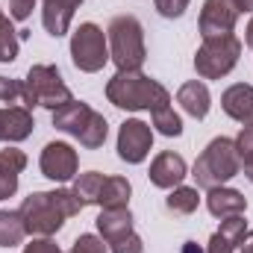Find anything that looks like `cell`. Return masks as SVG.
Returning <instances> with one entry per match:
<instances>
[{
	"label": "cell",
	"instance_id": "obj_1",
	"mask_svg": "<svg viewBox=\"0 0 253 253\" xmlns=\"http://www.w3.org/2000/svg\"><path fill=\"white\" fill-rule=\"evenodd\" d=\"M83 203L80 197L71 189H56V191H36L30 197H24L21 203V221H24V230L30 236H39V239H50L53 233L62 230V224L68 218L80 215Z\"/></svg>",
	"mask_w": 253,
	"mask_h": 253
},
{
	"label": "cell",
	"instance_id": "obj_2",
	"mask_svg": "<svg viewBox=\"0 0 253 253\" xmlns=\"http://www.w3.org/2000/svg\"><path fill=\"white\" fill-rule=\"evenodd\" d=\"M106 97L112 106L126 109V112H138V109H165L171 103V94L162 83L144 77L141 71H118L109 83H106Z\"/></svg>",
	"mask_w": 253,
	"mask_h": 253
},
{
	"label": "cell",
	"instance_id": "obj_3",
	"mask_svg": "<svg viewBox=\"0 0 253 253\" xmlns=\"http://www.w3.org/2000/svg\"><path fill=\"white\" fill-rule=\"evenodd\" d=\"M242 171V162H239V150H236V141L233 138H212L206 144V150L197 156L194 162V183L197 189H218L224 186L227 180H233L236 174Z\"/></svg>",
	"mask_w": 253,
	"mask_h": 253
},
{
	"label": "cell",
	"instance_id": "obj_4",
	"mask_svg": "<svg viewBox=\"0 0 253 253\" xmlns=\"http://www.w3.org/2000/svg\"><path fill=\"white\" fill-rule=\"evenodd\" d=\"M71 88L62 83V74L56 65H33L27 80H21V103L24 109L33 106H44L50 112H56L59 106L71 103Z\"/></svg>",
	"mask_w": 253,
	"mask_h": 253
},
{
	"label": "cell",
	"instance_id": "obj_5",
	"mask_svg": "<svg viewBox=\"0 0 253 253\" xmlns=\"http://www.w3.org/2000/svg\"><path fill=\"white\" fill-rule=\"evenodd\" d=\"M53 126L62 129V132H68V135H74V138H77L83 147H88V150L103 147V141H106V135H109L106 118H103L100 112H94L88 103H80V100H71V103L59 106V109L53 112Z\"/></svg>",
	"mask_w": 253,
	"mask_h": 253
},
{
	"label": "cell",
	"instance_id": "obj_6",
	"mask_svg": "<svg viewBox=\"0 0 253 253\" xmlns=\"http://www.w3.org/2000/svg\"><path fill=\"white\" fill-rule=\"evenodd\" d=\"M106 42H109V59L118 65V71H141L147 50H144V30L138 18L132 15L112 18L106 30Z\"/></svg>",
	"mask_w": 253,
	"mask_h": 253
},
{
	"label": "cell",
	"instance_id": "obj_7",
	"mask_svg": "<svg viewBox=\"0 0 253 253\" xmlns=\"http://www.w3.org/2000/svg\"><path fill=\"white\" fill-rule=\"evenodd\" d=\"M242 53V42L236 36H218V39H203L197 56H194V68L203 80H221L227 77Z\"/></svg>",
	"mask_w": 253,
	"mask_h": 253
},
{
	"label": "cell",
	"instance_id": "obj_8",
	"mask_svg": "<svg viewBox=\"0 0 253 253\" xmlns=\"http://www.w3.org/2000/svg\"><path fill=\"white\" fill-rule=\"evenodd\" d=\"M71 59L80 71L97 74L103 65L109 62V42L106 33L97 24H80V30L71 36Z\"/></svg>",
	"mask_w": 253,
	"mask_h": 253
},
{
	"label": "cell",
	"instance_id": "obj_9",
	"mask_svg": "<svg viewBox=\"0 0 253 253\" xmlns=\"http://www.w3.org/2000/svg\"><path fill=\"white\" fill-rule=\"evenodd\" d=\"M150 147H153V129H150V124H144L138 118H129V121L121 124V129H118V156L124 162H129V165L144 162Z\"/></svg>",
	"mask_w": 253,
	"mask_h": 253
},
{
	"label": "cell",
	"instance_id": "obj_10",
	"mask_svg": "<svg viewBox=\"0 0 253 253\" xmlns=\"http://www.w3.org/2000/svg\"><path fill=\"white\" fill-rule=\"evenodd\" d=\"M236 21H239V9L233 6V0H206L200 9V36L203 39L233 36Z\"/></svg>",
	"mask_w": 253,
	"mask_h": 253
},
{
	"label": "cell",
	"instance_id": "obj_11",
	"mask_svg": "<svg viewBox=\"0 0 253 253\" xmlns=\"http://www.w3.org/2000/svg\"><path fill=\"white\" fill-rule=\"evenodd\" d=\"M42 174L53 183H68L74 174H77V150L65 141H50L44 150H42Z\"/></svg>",
	"mask_w": 253,
	"mask_h": 253
},
{
	"label": "cell",
	"instance_id": "obj_12",
	"mask_svg": "<svg viewBox=\"0 0 253 253\" xmlns=\"http://www.w3.org/2000/svg\"><path fill=\"white\" fill-rule=\"evenodd\" d=\"M186 174H189L186 159H183L180 153H171V150L159 153V156L150 162V171H147V177H150V183H153L156 189H177V186L186 180Z\"/></svg>",
	"mask_w": 253,
	"mask_h": 253
},
{
	"label": "cell",
	"instance_id": "obj_13",
	"mask_svg": "<svg viewBox=\"0 0 253 253\" xmlns=\"http://www.w3.org/2000/svg\"><path fill=\"white\" fill-rule=\"evenodd\" d=\"M44 9H42V24L44 30L53 36V39H62L74 21V9L83 3V0H42Z\"/></svg>",
	"mask_w": 253,
	"mask_h": 253
},
{
	"label": "cell",
	"instance_id": "obj_14",
	"mask_svg": "<svg viewBox=\"0 0 253 253\" xmlns=\"http://www.w3.org/2000/svg\"><path fill=\"white\" fill-rule=\"evenodd\" d=\"M221 106L224 112L239 121V124H253V85L236 83L221 94Z\"/></svg>",
	"mask_w": 253,
	"mask_h": 253
},
{
	"label": "cell",
	"instance_id": "obj_15",
	"mask_svg": "<svg viewBox=\"0 0 253 253\" xmlns=\"http://www.w3.org/2000/svg\"><path fill=\"white\" fill-rule=\"evenodd\" d=\"M33 115L24 106H6L0 109V141H24L33 132Z\"/></svg>",
	"mask_w": 253,
	"mask_h": 253
},
{
	"label": "cell",
	"instance_id": "obj_16",
	"mask_svg": "<svg viewBox=\"0 0 253 253\" xmlns=\"http://www.w3.org/2000/svg\"><path fill=\"white\" fill-rule=\"evenodd\" d=\"M206 209L215 218H233V215H245L248 200L242 191L218 186V189H209V194H206Z\"/></svg>",
	"mask_w": 253,
	"mask_h": 253
},
{
	"label": "cell",
	"instance_id": "obj_17",
	"mask_svg": "<svg viewBox=\"0 0 253 253\" xmlns=\"http://www.w3.org/2000/svg\"><path fill=\"white\" fill-rule=\"evenodd\" d=\"M27 168V153L24 150H0V200L12 197L18 191V177Z\"/></svg>",
	"mask_w": 253,
	"mask_h": 253
},
{
	"label": "cell",
	"instance_id": "obj_18",
	"mask_svg": "<svg viewBox=\"0 0 253 253\" xmlns=\"http://www.w3.org/2000/svg\"><path fill=\"white\" fill-rule=\"evenodd\" d=\"M177 103L189 112L191 118H206L209 115V106H212V97H209V88L200 83V80H189L180 85L177 91Z\"/></svg>",
	"mask_w": 253,
	"mask_h": 253
},
{
	"label": "cell",
	"instance_id": "obj_19",
	"mask_svg": "<svg viewBox=\"0 0 253 253\" xmlns=\"http://www.w3.org/2000/svg\"><path fill=\"white\" fill-rule=\"evenodd\" d=\"M94 224H97V233H100V239H103L106 245L115 242V239H121V236H126V233H132V215H129L126 206L103 209Z\"/></svg>",
	"mask_w": 253,
	"mask_h": 253
},
{
	"label": "cell",
	"instance_id": "obj_20",
	"mask_svg": "<svg viewBox=\"0 0 253 253\" xmlns=\"http://www.w3.org/2000/svg\"><path fill=\"white\" fill-rule=\"evenodd\" d=\"M129 194H132V186H129L126 177H106L103 180V189H100V197H97V206L100 209L126 206L129 203Z\"/></svg>",
	"mask_w": 253,
	"mask_h": 253
},
{
	"label": "cell",
	"instance_id": "obj_21",
	"mask_svg": "<svg viewBox=\"0 0 253 253\" xmlns=\"http://www.w3.org/2000/svg\"><path fill=\"white\" fill-rule=\"evenodd\" d=\"M24 236H27V230H24L21 212L0 209V248H15L24 242Z\"/></svg>",
	"mask_w": 253,
	"mask_h": 253
},
{
	"label": "cell",
	"instance_id": "obj_22",
	"mask_svg": "<svg viewBox=\"0 0 253 253\" xmlns=\"http://www.w3.org/2000/svg\"><path fill=\"white\" fill-rule=\"evenodd\" d=\"M103 174H97V171H85V174H80L77 180H74V194L80 197V203L83 206H88V203H94L97 206V197H100V189H103Z\"/></svg>",
	"mask_w": 253,
	"mask_h": 253
},
{
	"label": "cell",
	"instance_id": "obj_23",
	"mask_svg": "<svg viewBox=\"0 0 253 253\" xmlns=\"http://www.w3.org/2000/svg\"><path fill=\"white\" fill-rule=\"evenodd\" d=\"M197 203H200V194H197V189H191V186H177V189L168 194V200H165L168 212H174V215H191L197 209Z\"/></svg>",
	"mask_w": 253,
	"mask_h": 253
},
{
	"label": "cell",
	"instance_id": "obj_24",
	"mask_svg": "<svg viewBox=\"0 0 253 253\" xmlns=\"http://www.w3.org/2000/svg\"><path fill=\"white\" fill-rule=\"evenodd\" d=\"M15 59H18V30L0 12V62H15Z\"/></svg>",
	"mask_w": 253,
	"mask_h": 253
},
{
	"label": "cell",
	"instance_id": "obj_25",
	"mask_svg": "<svg viewBox=\"0 0 253 253\" xmlns=\"http://www.w3.org/2000/svg\"><path fill=\"white\" fill-rule=\"evenodd\" d=\"M153 115V126L162 132V135H180L183 132V121H180V115L171 109V106H165V109H156V112H150Z\"/></svg>",
	"mask_w": 253,
	"mask_h": 253
},
{
	"label": "cell",
	"instance_id": "obj_26",
	"mask_svg": "<svg viewBox=\"0 0 253 253\" xmlns=\"http://www.w3.org/2000/svg\"><path fill=\"white\" fill-rule=\"evenodd\" d=\"M233 248H239L242 245V239L248 236V221H245V215H233V218H221V230H218Z\"/></svg>",
	"mask_w": 253,
	"mask_h": 253
},
{
	"label": "cell",
	"instance_id": "obj_27",
	"mask_svg": "<svg viewBox=\"0 0 253 253\" xmlns=\"http://www.w3.org/2000/svg\"><path fill=\"white\" fill-rule=\"evenodd\" d=\"M233 141H236V150H239V162H242V165L253 162V124L242 126V132H239Z\"/></svg>",
	"mask_w": 253,
	"mask_h": 253
},
{
	"label": "cell",
	"instance_id": "obj_28",
	"mask_svg": "<svg viewBox=\"0 0 253 253\" xmlns=\"http://www.w3.org/2000/svg\"><path fill=\"white\" fill-rule=\"evenodd\" d=\"M68 253H106V245H103V239H97L91 233H83Z\"/></svg>",
	"mask_w": 253,
	"mask_h": 253
},
{
	"label": "cell",
	"instance_id": "obj_29",
	"mask_svg": "<svg viewBox=\"0 0 253 253\" xmlns=\"http://www.w3.org/2000/svg\"><path fill=\"white\" fill-rule=\"evenodd\" d=\"M109 248H112V253H144V245H141V239L135 233H126L121 239L109 242Z\"/></svg>",
	"mask_w": 253,
	"mask_h": 253
},
{
	"label": "cell",
	"instance_id": "obj_30",
	"mask_svg": "<svg viewBox=\"0 0 253 253\" xmlns=\"http://www.w3.org/2000/svg\"><path fill=\"white\" fill-rule=\"evenodd\" d=\"M0 100L3 103H18L21 100V80L0 77Z\"/></svg>",
	"mask_w": 253,
	"mask_h": 253
},
{
	"label": "cell",
	"instance_id": "obj_31",
	"mask_svg": "<svg viewBox=\"0 0 253 253\" xmlns=\"http://www.w3.org/2000/svg\"><path fill=\"white\" fill-rule=\"evenodd\" d=\"M156 9L162 18H180L189 9V0H156Z\"/></svg>",
	"mask_w": 253,
	"mask_h": 253
},
{
	"label": "cell",
	"instance_id": "obj_32",
	"mask_svg": "<svg viewBox=\"0 0 253 253\" xmlns=\"http://www.w3.org/2000/svg\"><path fill=\"white\" fill-rule=\"evenodd\" d=\"M36 9V0H9V15L15 21H27Z\"/></svg>",
	"mask_w": 253,
	"mask_h": 253
},
{
	"label": "cell",
	"instance_id": "obj_33",
	"mask_svg": "<svg viewBox=\"0 0 253 253\" xmlns=\"http://www.w3.org/2000/svg\"><path fill=\"white\" fill-rule=\"evenodd\" d=\"M24 253H62V251H59V245L50 242V239H33V242L24 248Z\"/></svg>",
	"mask_w": 253,
	"mask_h": 253
},
{
	"label": "cell",
	"instance_id": "obj_34",
	"mask_svg": "<svg viewBox=\"0 0 253 253\" xmlns=\"http://www.w3.org/2000/svg\"><path fill=\"white\" fill-rule=\"evenodd\" d=\"M236 248L221 236V233H212V239H209V248H206V253H233Z\"/></svg>",
	"mask_w": 253,
	"mask_h": 253
},
{
	"label": "cell",
	"instance_id": "obj_35",
	"mask_svg": "<svg viewBox=\"0 0 253 253\" xmlns=\"http://www.w3.org/2000/svg\"><path fill=\"white\" fill-rule=\"evenodd\" d=\"M239 248H242V253H253V230L242 239V245H239Z\"/></svg>",
	"mask_w": 253,
	"mask_h": 253
},
{
	"label": "cell",
	"instance_id": "obj_36",
	"mask_svg": "<svg viewBox=\"0 0 253 253\" xmlns=\"http://www.w3.org/2000/svg\"><path fill=\"white\" fill-rule=\"evenodd\" d=\"M233 6L239 12H253V0H233Z\"/></svg>",
	"mask_w": 253,
	"mask_h": 253
},
{
	"label": "cell",
	"instance_id": "obj_37",
	"mask_svg": "<svg viewBox=\"0 0 253 253\" xmlns=\"http://www.w3.org/2000/svg\"><path fill=\"white\" fill-rule=\"evenodd\" d=\"M183 253H203V251L197 248V242H186V245H183Z\"/></svg>",
	"mask_w": 253,
	"mask_h": 253
},
{
	"label": "cell",
	"instance_id": "obj_38",
	"mask_svg": "<svg viewBox=\"0 0 253 253\" xmlns=\"http://www.w3.org/2000/svg\"><path fill=\"white\" fill-rule=\"evenodd\" d=\"M245 42H248V47L253 50V18H251V24H248V36H245Z\"/></svg>",
	"mask_w": 253,
	"mask_h": 253
},
{
	"label": "cell",
	"instance_id": "obj_39",
	"mask_svg": "<svg viewBox=\"0 0 253 253\" xmlns=\"http://www.w3.org/2000/svg\"><path fill=\"white\" fill-rule=\"evenodd\" d=\"M242 171H245V177H248V180L253 183V162H248V165H242Z\"/></svg>",
	"mask_w": 253,
	"mask_h": 253
}]
</instances>
